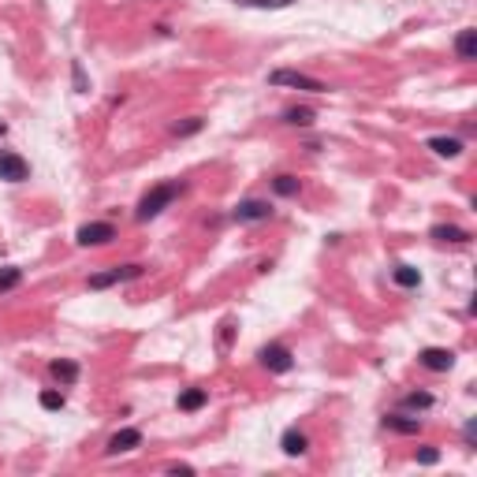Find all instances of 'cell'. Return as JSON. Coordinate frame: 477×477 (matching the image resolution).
I'll list each match as a JSON object with an SVG mask.
<instances>
[{"label":"cell","instance_id":"1","mask_svg":"<svg viewBox=\"0 0 477 477\" xmlns=\"http://www.w3.org/2000/svg\"><path fill=\"white\" fill-rule=\"evenodd\" d=\"M179 194H183V183H160V187H153V190H149L142 202H138L135 216H138V220H142V224H146V220H153V216H160V213H165L168 205L179 198Z\"/></svg>","mask_w":477,"mask_h":477},{"label":"cell","instance_id":"2","mask_svg":"<svg viewBox=\"0 0 477 477\" xmlns=\"http://www.w3.org/2000/svg\"><path fill=\"white\" fill-rule=\"evenodd\" d=\"M268 82H273V86H291V90H306V93H324V90H328V82L313 79V75H306V71H291V68L273 71V75H268Z\"/></svg>","mask_w":477,"mask_h":477},{"label":"cell","instance_id":"3","mask_svg":"<svg viewBox=\"0 0 477 477\" xmlns=\"http://www.w3.org/2000/svg\"><path fill=\"white\" fill-rule=\"evenodd\" d=\"M116 238V227L108 220H93V224H82L79 232H75V243L79 246H105Z\"/></svg>","mask_w":477,"mask_h":477},{"label":"cell","instance_id":"4","mask_svg":"<svg viewBox=\"0 0 477 477\" xmlns=\"http://www.w3.org/2000/svg\"><path fill=\"white\" fill-rule=\"evenodd\" d=\"M262 365L268 373H291V365H295V354L287 351L284 343H268V347H262Z\"/></svg>","mask_w":477,"mask_h":477},{"label":"cell","instance_id":"5","mask_svg":"<svg viewBox=\"0 0 477 477\" xmlns=\"http://www.w3.org/2000/svg\"><path fill=\"white\" fill-rule=\"evenodd\" d=\"M232 216H235L238 224H257V220H268V216H273V205L262 202V198H246V202L235 205Z\"/></svg>","mask_w":477,"mask_h":477},{"label":"cell","instance_id":"6","mask_svg":"<svg viewBox=\"0 0 477 477\" xmlns=\"http://www.w3.org/2000/svg\"><path fill=\"white\" fill-rule=\"evenodd\" d=\"M30 176V165L19 153H12V149H0V179L8 183H23Z\"/></svg>","mask_w":477,"mask_h":477},{"label":"cell","instance_id":"7","mask_svg":"<svg viewBox=\"0 0 477 477\" xmlns=\"http://www.w3.org/2000/svg\"><path fill=\"white\" fill-rule=\"evenodd\" d=\"M418 362L432 373H448L455 365V351H448V347H425V351L418 354Z\"/></svg>","mask_w":477,"mask_h":477},{"label":"cell","instance_id":"8","mask_svg":"<svg viewBox=\"0 0 477 477\" xmlns=\"http://www.w3.org/2000/svg\"><path fill=\"white\" fill-rule=\"evenodd\" d=\"M49 373H52V381L63 384V388H71L75 381H79V365H75L71 358H56V362H49Z\"/></svg>","mask_w":477,"mask_h":477},{"label":"cell","instance_id":"9","mask_svg":"<svg viewBox=\"0 0 477 477\" xmlns=\"http://www.w3.org/2000/svg\"><path fill=\"white\" fill-rule=\"evenodd\" d=\"M142 444V429H119L112 440H108V455H119V451H135Z\"/></svg>","mask_w":477,"mask_h":477},{"label":"cell","instance_id":"10","mask_svg":"<svg viewBox=\"0 0 477 477\" xmlns=\"http://www.w3.org/2000/svg\"><path fill=\"white\" fill-rule=\"evenodd\" d=\"M280 448H284L287 459H298V455H306V451H310V440H306V432L287 429L284 437H280Z\"/></svg>","mask_w":477,"mask_h":477},{"label":"cell","instance_id":"11","mask_svg":"<svg viewBox=\"0 0 477 477\" xmlns=\"http://www.w3.org/2000/svg\"><path fill=\"white\" fill-rule=\"evenodd\" d=\"M455 56L459 60H477V30L474 26H466V30H459V38H455Z\"/></svg>","mask_w":477,"mask_h":477},{"label":"cell","instance_id":"12","mask_svg":"<svg viewBox=\"0 0 477 477\" xmlns=\"http://www.w3.org/2000/svg\"><path fill=\"white\" fill-rule=\"evenodd\" d=\"M384 429H392V432H403V437H418V432H421V418L388 414V418H384Z\"/></svg>","mask_w":477,"mask_h":477},{"label":"cell","instance_id":"13","mask_svg":"<svg viewBox=\"0 0 477 477\" xmlns=\"http://www.w3.org/2000/svg\"><path fill=\"white\" fill-rule=\"evenodd\" d=\"M429 149L437 157H459L462 153V138H455V135H437V138H429Z\"/></svg>","mask_w":477,"mask_h":477},{"label":"cell","instance_id":"14","mask_svg":"<svg viewBox=\"0 0 477 477\" xmlns=\"http://www.w3.org/2000/svg\"><path fill=\"white\" fill-rule=\"evenodd\" d=\"M429 235L437 238V243H470V232L459 227V224H437Z\"/></svg>","mask_w":477,"mask_h":477},{"label":"cell","instance_id":"15","mask_svg":"<svg viewBox=\"0 0 477 477\" xmlns=\"http://www.w3.org/2000/svg\"><path fill=\"white\" fill-rule=\"evenodd\" d=\"M205 403H209V392H205V388H187V392H179V410H187V414L202 410Z\"/></svg>","mask_w":477,"mask_h":477},{"label":"cell","instance_id":"16","mask_svg":"<svg viewBox=\"0 0 477 477\" xmlns=\"http://www.w3.org/2000/svg\"><path fill=\"white\" fill-rule=\"evenodd\" d=\"M392 280H395L399 287H418L421 284V273H418L414 265H395L392 268Z\"/></svg>","mask_w":477,"mask_h":477},{"label":"cell","instance_id":"17","mask_svg":"<svg viewBox=\"0 0 477 477\" xmlns=\"http://www.w3.org/2000/svg\"><path fill=\"white\" fill-rule=\"evenodd\" d=\"M284 123H291V127H310V123H313V108H287V112H284Z\"/></svg>","mask_w":477,"mask_h":477},{"label":"cell","instance_id":"18","mask_svg":"<svg viewBox=\"0 0 477 477\" xmlns=\"http://www.w3.org/2000/svg\"><path fill=\"white\" fill-rule=\"evenodd\" d=\"M19 284H23V268H15V265L0 268V291H12Z\"/></svg>","mask_w":477,"mask_h":477},{"label":"cell","instance_id":"19","mask_svg":"<svg viewBox=\"0 0 477 477\" xmlns=\"http://www.w3.org/2000/svg\"><path fill=\"white\" fill-rule=\"evenodd\" d=\"M273 190L284 194V198H295V194H298V179L295 176H276L273 179Z\"/></svg>","mask_w":477,"mask_h":477},{"label":"cell","instance_id":"20","mask_svg":"<svg viewBox=\"0 0 477 477\" xmlns=\"http://www.w3.org/2000/svg\"><path fill=\"white\" fill-rule=\"evenodd\" d=\"M403 407L407 410H429L432 407V395L429 392H410V395H403Z\"/></svg>","mask_w":477,"mask_h":477},{"label":"cell","instance_id":"21","mask_svg":"<svg viewBox=\"0 0 477 477\" xmlns=\"http://www.w3.org/2000/svg\"><path fill=\"white\" fill-rule=\"evenodd\" d=\"M63 403H68V399H63V392H56V388H45V392H41V407L45 410H63Z\"/></svg>","mask_w":477,"mask_h":477},{"label":"cell","instance_id":"22","mask_svg":"<svg viewBox=\"0 0 477 477\" xmlns=\"http://www.w3.org/2000/svg\"><path fill=\"white\" fill-rule=\"evenodd\" d=\"M112 284H119V280H116V268H112V273H97V276H90V287H93V291H105V287H112Z\"/></svg>","mask_w":477,"mask_h":477},{"label":"cell","instance_id":"23","mask_svg":"<svg viewBox=\"0 0 477 477\" xmlns=\"http://www.w3.org/2000/svg\"><path fill=\"white\" fill-rule=\"evenodd\" d=\"M418 462H421V466H437V462H440V448H432V444H425V448L418 451Z\"/></svg>","mask_w":477,"mask_h":477},{"label":"cell","instance_id":"24","mask_svg":"<svg viewBox=\"0 0 477 477\" xmlns=\"http://www.w3.org/2000/svg\"><path fill=\"white\" fill-rule=\"evenodd\" d=\"M142 276V265H116V280L123 284V280H138Z\"/></svg>","mask_w":477,"mask_h":477},{"label":"cell","instance_id":"25","mask_svg":"<svg viewBox=\"0 0 477 477\" xmlns=\"http://www.w3.org/2000/svg\"><path fill=\"white\" fill-rule=\"evenodd\" d=\"M243 8H287L291 0H238Z\"/></svg>","mask_w":477,"mask_h":477},{"label":"cell","instance_id":"26","mask_svg":"<svg viewBox=\"0 0 477 477\" xmlns=\"http://www.w3.org/2000/svg\"><path fill=\"white\" fill-rule=\"evenodd\" d=\"M194 131H202V119L194 116V119H187V123H176V135L183 138V135H194Z\"/></svg>","mask_w":477,"mask_h":477},{"label":"cell","instance_id":"27","mask_svg":"<svg viewBox=\"0 0 477 477\" xmlns=\"http://www.w3.org/2000/svg\"><path fill=\"white\" fill-rule=\"evenodd\" d=\"M71 71H75V90H90V86H86V75H82V63H79V60H75Z\"/></svg>","mask_w":477,"mask_h":477},{"label":"cell","instance_id":"28","mask_svg":"<svg viewBox=\"0 0 477 477\" xmlns=\"http://www.w3.org/2000/svg\"><path fill=\"white\" fill-rule=\"evenodd\" d=\"M168 474H194V466H187V462H172Z\"/></svg>","mask_w":477,"mask_h":477}]
</instances>
